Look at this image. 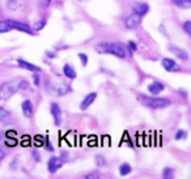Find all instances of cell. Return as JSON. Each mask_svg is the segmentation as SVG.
<instances>
[{"label": "cell", "mask_w": 191, "mask_h": 179, "mask_svg": "<svg viewBox=\"0 0 191 179\" xmlns=\"http://www.w3.org/2000/svg\"><path fill=\"white\" fill-rule=\"evenodd\" d=\"M96 51L100 54H111L118 58H127L126 49L121 43L115 42H101L96 44Z\"/></svg>", "instance_id": "6da1fadb"}, {"label": "cell", "mask_w": 191, "mask_h": 179, "mask_svg": "<svg viewBox=\"0 0 191 179\" xmlns=\"http://www.w3.org/2000/svg\"><path fill=\"white\" fill-rule=\"evenodd\" d=\"M137 101L143 106L149 107V109H163V107H166L170 105V101L166 98H155V97H148L144 94H139Z\"/></svg>", "instance_id": "7a4b0ae2"}, {"label": "cell", "mask_w": 191, "mask_h": 179, "mask_svg": "<svg viewBox=\"0 0 191 179\" xmlns=\"http://www.w3.org/2000/svg\"><path fill=\"white\" fill-rule=\"evenodd\" d=\"M71 90L68 85L59 80H50L47 83V92L53 95H64Z\"/></svg>", "instance_id": "3957f363"}, {"label": "cell", "mask_w": 191, "mask_h": 179, "mask_svg": "<svg viewBox=\"0 0 191 179\" xmlns=\"http://www.w3.org/2000/svg\"><path fill=\"white\" fill-rule=\"evenodd\" d=\"M18 85L16 81H7L0 85V101H5L17 92Z\"/></svg>", "instance_id": "277c9868"}, {"label": "cell", "mask_w": 191, "mask_h": 179, "mask_svg": "<svg viewBox=\"0 0 191 179\" xmlns=\"http://www.w3.org/2000/svg\"><path fill=\"white\" fill-rule=\"evenodd\" d=\"M7 24L11 26V29H16V30H20V32H24L26 34L33 35V29L29 28V25L24 24V22H20V21H16V20H7Z\"/></svg>", "instance_id": "5b68a950"}, {"label": "cell", "mask_w": 191, "mask_h": 179, "mask_svg": "<svg viewBox=\"0 0 191 179\" xmlns=\"http://www.w3.org/2000/svg\"><path fill=\"white\" fill-rule=\"evenodd\" d=\"M124 25L128 29H136L139 25H140V16L136 13H132L131 16H128L126 20H124Z\"/></svg>", "instance_id": "8992f818"}, {"label": "cell", "mask_w": 191, "mask_h": 179, "mask_svg": "<svg viewBox=\"0 0 191 179\" xmlns=\"http://www.w3.org/2000/svg\"><path fill=\"white\" fill-rule=\"evenodd\" d=\"M62 166H63V161L58 157H51L47 162V170L50 173H55V171H58Z\"/></svg>", "instance_id": "52a82bcc"}, {"label": "cell", "mask_w": 191, "mask_h": 179, "mask_svg": "<svg viewBox=\"0 0 191 179\" xmlns=\"http://www.w3.org/2000/svg\"><path fill=\"white\" fill-rule=\"evenodd\" d=\"M161 65H163V68L165 71H169V72H174V71H178V65L175 63L173 59H169V58H165L163 59V62H161Z\"/></svg>", "instance_id": "ba28073f"}, {"label": "cell", "mask_w": 191, "mask_h": 179, "mask_svg": "<svg viewBox=\"0 0 191 179\" xmlns=\"http://www.w3.org/2000/svg\"><path fill=\"white\" fill-rule=\"evenodd\" d=\"M51 114H53V116H54V123L56 125H60V123H62V110L56 103H53V105H51Z\"/></svg>", "instance_id": "9c48e42d"}, {"label": "cell", "mask_w": 191, "mask_h": 179, "mask_svg": "<svg viewBox=\"0 0 191 179\" xmlns=\"http://www.w3.org/2000/svg\"><path fill=\"white\" fill-rule=\"evenodd\" d=\"M132 9H134V13L139 14V16H143V14H145L147 12L149 11V7H148V4L144 3V2H139V3L134 4Z\"/></svg>", "instance_id": "30bf717a"}, {"label": "cell", "mask_w": 191, "mask_h": 179, "mask_svg": "<svg viewBox=\"0 0 191 179\" xmlns=\"http://www.w3.org/2000/svg\"><path fill=\"white\" fill-rule=\"evenodd\" d=\"M96 98H97V93H89V94H88V95L85 97V98L83 100L81 105H80V109H81L83 111H84V110H86V109L89 107V106L92 105V103L94 102V100H96Z\"/></svg>", "instance_id": "8fae6325"}, {"label": "cell", "mask_w": 191, "mask_h": 179, "mask_svg": "<svg viewBox=\"0 0 191 179\" xmlns=\"http://www.w3.org/2000/svg\"><path fill=\"white\" fill-rule=\"evenodd\" d=\"M17 63H18V65L21 67V68H24V69L32 71V72H41V68L38 65H34V64L29 63V62H25V60H23V59H18Z\"/></svg>", "instance_id": "7c38bea8"}, {"label": "cell", "mask_w": 191, "mask_h": 179, "mask_svg": "<svg viewBox=\"0 0 191 179\" xmlns=\"http://www.w3.org/2000/svg\"><path fill=\"white\" fill-rule=\"evenodd\" d=\"M164 89H165V86H164V84H161L160 81H155V83H152V84H149L148 85V90H149V93H152V94H160L161 92H164Z\"/></svg>", "instance_id": "4fadbf2b"}, {"label": "cell", "mask_w": 191, "mask_h": 179, "mask_svg": "<svg viewBox=\"0 0 191 179\" xmlns=\"http://www.w3.org/2000/svg\"><path fill=\"white\" fill-rule=\"evenodd\" d=\"M169 51H170V53H173L177 58L182 59V60H186V59H188V54L186 53L185 50H182V49H179V47L169 46Z\"/></svg>", "instance_id": "5bb4252c"}, {"label": "cell", "mask_w": 191, "mask_h": 179, "mask_svg": "<svg viewBox=\"0 0 191 179\" xmlns=\"http://www.w3.org/2000/svg\"><path fill=\"white\" fill-rule=\"evenodd\" d=\"M21 109H23V113H24V115H25L26 118H30V116L33 115V103L29 101V100H26V101L23 102V105H21Z\"/></svg>", "instance_id": "9a60e30c"}, {"label": "cell", "mask_w": 191, "mask_h": 179, "mask_svg": "<svg viewBox=\"0 0 191 179\" xmlns=\"http://www.w3.org/2000/svg\"><path fill=\"white\" fill-rule=\"evenodd\" d=\"M63 73H64V76H65V77H68V79H71V80L76 79V76H77L76 71L73 69L70 64H65V65L63 67Z\"/></svg>", "instance_id": "2e32d148"}, {"label": "cell", "mask_w": 191, "mask_h": 179, "mask_svg": "<svg viewBox=\"0 0 191 179\" xmlns=\"http://www.w3.org/2000/svg\"><path fill=\"white\" fill-rule=\"evenodd\" d=\"M173 4L178 8L182 9H188L191 8V0H173Z\"/></svg>", "instance_id": "e0dca14e"}, {"label": "cell", "mask_w": 191, "mask_h": 179, "mask_svg": "<svg viewBox=\"0 0 191 179\" xmlns=\"http://www.w3.org/2000/svg\"><path fill=\"white\" fill-rule=\"evenodd\" d=\"M119 173H121V175H127V174H130L131 173V165H128L127 162L122 163L121 167H119Z\"/></svg>", "instance_id": "ac0fdd59"}, {"label": "cell", "mask_w": 191, "mask_h": 179, "mask_svg": "<svg viewBox=\"0 0 191 179\" xmlns=\"http://www.w3.org/2000/svg\"><path fill=\"white\" fill-rule=\"evenodd\" d=\"M46 26V21H43V20H39V21H37V22H34L33 24V30L34 32H39V30H42L43 28Z\"/></svg>", "instance_id": "d6986e66"}, {"label": "cell", "mask_w": 191, "mask_h": 179, "mask_svg": "<svg viewBox=\"0 0 191 179\" xmlns=\"http://www.w3.org/2000/svg\"><path fill=\"white\" fill-rule=\"evenodd\" d=\"M9 120V113L4 107H0V122H8Z\"/></svg>", "instance_id": "ffe728a7"}, {"label": "cell", "mask_w": 191, "mask_h": 179, "mask_svg": "<svg viewBox=\"0 0 191 179\" xmlns=\"http://www.w3.org/2000/svg\"><path fill=\"white\" fill-rule=\"evenodd\" d=\"M7 8L13 11V9H17L18 8V3H17V0H8L7 2Z\"/></svg>", "instance_id": "44dd1931"}, {"label": "cell", "mask_w": 191, "mask_h": 179, "mask_svg": "<svg viewBox=\"0 0 191 179\" xmlns=\"http://www.w3.org/2000/svg\"><path fill=\"white\" fill-rule=\"evenodd\" d=\"M11 30V26L7 24V21H0V33H7Z\"/></svg>", "instance_id": "7402d4cb"}, {"label": "cell", "mask_w": 191, "mask_h": 179, "mask_svg": "<svg viewBox=\"0 0 191 179\" xmlns=\"http://www.w3.org/2000/svg\"><path fill=\"white\" fill-rule=\"evenodd\" d=\"M187 136V132L183 131V130H179L177 131V133H175V140H185Z\"/></svg>", "instance_id": "603a6c76"}, {"label": "cell", "mask_w": 191, "mask_h": 179, "mask_svg": "<svg viewBox=\"0 0 191 179\" xmlns=\"http://www.w3.org/2000/svg\"><path fill=\"white\" fill-rule=\"evenodd\" d=\"M96 163H97V166H105L106 160L104 156H96Z\"/></svg>", "instance_id": "cb8c5ba5"}, {"label": "cell", "mask_w": 191, "mask_h": 179, "mask_svg": "<svg viewBox=\"0 0 191 179\" xmlns=\"http://www.w3.org/2000/svg\"><path fill=\"white\" fill-rule=\"evenodd\" d=\"M37 2H38L39 8H42V9L49 8V5L51 4V0H37Z\"/></svg>", "instance_id": "d4e9b609"}, {"label": "cell", "mask_w": 191, "mask_h": 179, "mask_svg": "<svg viewBox=\"0 0 191 179\" xmlns=\"http://www.w3.org/2000/svg\"><path fill=\"white\" fill-rule=\"evenodd\" d=\"M173 175H174L173 169H170V167H165L164 169V171H163V176L164 178H173Z\"/></svg>", "instance_id": "484cf974"}, {"label": "cell", "mask_w": 191, "mask_h": 179, "mask_svg": "<svg viewBox=\"0 0 191 179\" xmlns=\"http://www.w3.org/2000/svg\"><path fill=\"white\" fill-rule=\"evenodd\" d=\"M79 58H80V60H81V64H83L84 67H86V64H88V56H86L84 53H80V54H79Z\"/></svg>", "instance_id": "4316f807"}, {"label": "cell", "mask_w": 191, "mask_h": 179, "mask_svg": "<svg viewBox=\"0 0 191 179\" xmlns=\"http://www.w3.org/2000/svg\"><path fill=\"white\" fill-rule=\"evenodd\" d=\"M183 30L187 34H191V21H186L185 24H183Z\"/></svg>", "instance_id": "83f0119b"}, {"label": "cell", "mask_w": 191, "mask_h": 179, "mask_svg": "<svg viewBox=\"0 0 191 179\" xmlns=\"http://www.w3.org/2000/svg\"><path fill=\"white\" fill-rule=\"evenodd\" d=\"M127 47H128L131 51H136V50H137V44H136L134 41H128V42H127Z\"/></svg>", "instance_id": "f1b7e54d"}, {"label": "cell", "mask_w": 191, "mask_h": 179, "mask_svg": "<svg viewBox=\"0 0 191 179\" xmlns=\"http://www.w3.org/2000/svg\"><path fill=\"white\" fill-rule=\"evenodd\" d=\"M68 157H70V154H68V152H62L60 153V160L64 162V161H68Z\"/></svg>", "instance_id": "f546056e"}, {"label": "cell", "mask_w": 191, "mask_h": 179, "mask_svg": "<svg viewBox=\"0 0 191 179\" xmlns=\"http://www.w3.org/2000/svg\"><path fill=\"white\" fill-rule=\"evenodd\" d=\"M32 156H33V158H34L37 162H39V154H38V152H37L35 149H33V151H32Z\"/></svg>", "instance_id": "4dcf8cb0"}, {"label": "cell", "mask_w": 191, "mask_h": 179, "mask_svg": "<svg viewBox=\"0 0 191 179\" xmlns=\"http://www.w3.org/2000/svg\"><path fill=\"white\" fill-rule=\"evenodd\" d=\"M28 88H29L28 81H21V83L18 84V89H28Z\"/></svg>", "instance_id": "1f68e13d"}, {"label": "cell", "mask_w": 191, "mask_h": 179, "mask_svg": "<svg viewBox=\"0 0 191 179\" xmlns=\"http://www.w3.org/2000/svg\"><path fill=\"white\" fill-rule=\"evenodd\" d=\"M33 80H34V85L38 86V85H39V76H38V74H34V76H33Z\"/></svg>", "instance_id": "d6a6232c"}, {"label": "cell", "mask_w": 191, "mask_h": 179, "mask_svg": "<svg viewBox=\"0 0 191 179\" xmlns=\"http://www.w3.org/2000/svg\"><path fill=\"white\" fill-rule=\"evenodd\" d=\"M16 166H17V161L14 160V161H12V162H11V167L14 170V169H16Z\"/></svg>", "instance_id": "836d02e7"}, {"label": "cell", "mask_w": 191, "mask_h": 179, "mask_svg": "<svg viewBox=\"0 0 191 179\" xmlns=\"http://www.w3.org/2000/svg\"><path fill=\"white\" fill-rule=\"evenodd\" d=\"M4 156H5V153L2 151V149H0V160H3V158H4Z\"/></svg>", "instance_id": "e575fe53"}, {"label": "cell", "mask_w": 191, "mask_h": 179, "mask_svg": "<svg viewBox=\"0 0 191 179\" xmlns=\"http://www.w3.org/2000/svg\"><path fill=\"white\" fill-rule=\"evenodd\" d=\"M47 56H49V58H54V56H56V55H55L54 53H47Z\"/></svg>", "instance_id": "d590c367"}, {"label": "cell", "mask_w": 191, "mask_h": 179, "mask_svg": "<svg viewBox=\"0 0 191 179\" xmlns=\"http://www.w3.org/2000/svg\"><path fill=\"white\" fill-rule=\"evenodd\" d=\"M93 176H98V173H97V174H90V175H88V178H93Z\"/></svg>", "instance_id": "8d00e7d4"}]
</instances>
